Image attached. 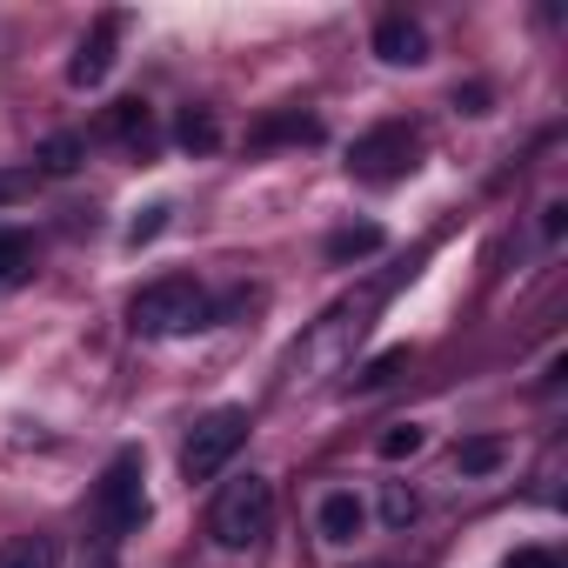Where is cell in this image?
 <instances>
[{
    "instance_id": "5",
    "label": "cell",
    "mask_w": 568,
    "mask_h": 568,
    "mask_svg": "<svg viewBox=\"0 0 568 568\" xmlns=\"http://www.w3.org/2000/svg\"><path fill=\"white\" fill-rule=\"evenodd\" d=\"M408 168H415V128H408V121H382V128H368V134L348 148V174L368 181V187H388V181H402Z\"/></svg>"
},
{
    "instance_id": "1",
    "label": "cell",
    "mask_w": 568,
    "mask_h": 568,
    "mask_svg": "<svg viewBox=\"0 0 568 568\" xmlns=\"http://www.w3.org/2000/svg\"><path fill=\"white\" fill-rule=\"evenodd\" d=\"M207 322H214V302H207L201 281H187V274H161V281H148V288L128 302V328L148 335V342H174V335H194Z\"/></svg>"
},
{
    "instance_id": "13",
    "label": "cell",
    "mask_w": 568,
    "mask_h": 568,
    "mask_svg": "<svg viewBox=\"0 0 568 568\" xmlns=\"http://www.w3.org/2000/svg\"><path fill=\"white\" fill-rule=\"evenodd\" d=\"M174 141H181L187 154H214V148H221V128H214V114H207V108H187V114H181V128H174Z\"/></svg>"
},
{
    "instance_id": "24",
    "label": "cell",
    "mask_w": 568,
    "mask_h": 568,
    "mask_svg": "<svg viewBox=\"0 0 568 568\" xmlns=\"http://www.w3.org/2000/svg\"><path fill=\"white\" fill-rule=\"evenodd\" d=\"M28 181H34V174H0V201H14V194H21Z\"/></svg>"
},
{
    "instance_id": "4",
    "label": "cell",
    "mask_w": 568,
    "mask_h": 568,
    "mask_svg": "<svg viewBox=\"0 0 568 568\" xmlns=\"http://www.w3.org/2000/svg\"><path fill=\"white\" fill-rule=\"evenodd\" d=\"M247 408H207L194 428H187V442H181V475L187 481H214L227 462H234V448L247 442Z\"/></svg>"
},
{
    "instance_id": "22",
    "label": "cell",
    "mask_w": 568,
    "mask_h": 568,
    "mask_svg": "<svg viewBox=\"0 0 568 568\" xmlns=\"http://www.w3.org/2000/svg\"><path fill=\"white\" fill-rule=\"evenodd\" d=\"M455 108L462 114H488V88H455Z\"/></svg>"
},
{
    "instance_id": "20",
    "label": "cell",
    "mask_w": 568,
    "mask_h": 568,
    "mask_svg": "<svg viewBox=\"0 0 568 568\" xmlns=\"http://www.w3.org/2000/svg\"><path fill=\"white\" fill-rule=\"evenodd\" d=\"M161 227H168V207H148V214H141V221L128 227V247H148V241H154Z\"/></svg>"
},
{
    "instance_id": "18",
    "label": "cell",
    "mask_w": 568,
    "mask_h": 568,
    "mask_svg": "<svg viewBox=\"0 0 568 568\" xmlns=\"http://www.w3.org/2000/svg\"><path fill=\"white\" fill-rule=\"evenodd\" d=\"M402 368H408V348H382V355H375V362H368V368L355 375V388H388V382H395Z\"/></svg>"
},
{
    "instance_id": "17",
    "label": "cell",
    "mask_w": 568,
    "mask_h": 568,
    "mask_svg": "<svg viewBox=\"0 0 568 568\" xmlns=\"http://www.w3.org/2000/svg\"><path fill=\"white\" fill-rule=\"evenodd\" d=\"M422 442H428L422 422H395V428L375 442V455H382V462H408V455H422Z\"/></svg>"
},
{
    "instance_id": "6",
    "label": "cell",
    "mask_w": 568,
    "mask_h": 568,
    "mask_svg": "<svg viewBox=\"0 0 568 568\" xmlns=\"http://www.w3.org/2000/svg\"><path fill=\"white\" fill-rule=\"evenodd\" d=\"M114 34H121V21L108 14V21L81 41V54L68 61V81H74V88H101V81L114 74Z\"/></svg>"
},
{
    "instance_id": "11",
    "label": "cell",
    "mask_w": 568,
    "mask_h": 568,
    "mask_svg": "<svg viewBox=\"0 0 568 568\" xmlns=\"http://www.w3.org/2000/svg\"><path fill=\"white\" fill-rule=\"evenodd\" d=\"M0 568H61V541L54 535H21L8 555H0Z\"/></svg>"
},
{
    "instance_id": "21",
    "label": "cell",
    "mask_w": 568,
    "mask_h": 568,
    "mask_svg": "<svg viewBox=\"0 0 568 568\" xmlns=\"http://www.w3.org/2000/svg\"><path fill=\"white\" fill-rule=\"evenodd\" d=\"M508 568H561V561H555L548 548H515V555H508Z\"/></svg>"
},
{
    "instance_id": "12",
    "label": "cell",
    "mask_w": 568,
    "mask_h": 568,
    "mask_svg": "<svg viewBox=\"0 0 568 568\" xmlns=\"http://www.w3.org/2000/svg\"><path fill=\"white\" fill-rule=\"evenodd\" d=\"M34 274V241L28 234H0V288H21Z\"/></svg>"
},
{
    "instance_id": "14",
    "label": "cell",
    "mask_w": 568,
    "mask_h": 568,
    "mask_svg": "<svg viewBox=\"0 0 568 568\" xmlns=\"http://www.w3.org/2000/svg\"><path fill=\"white\" fill-rule=\"evenodd\" d=\"M501 455H508V448H501L495 435H468V442L455 448V468H462V475H495Z\"/></svg>"
},
{
    "instance_id": "16",
    "label": "cell",
    "mask_w": 568,
    "mask_h": 568,
    "mask_svg": "<svg viewBox=\"0 0 568 568\" xmlns=\"http://www.w3.org/2000/svg\"><path fill=\"white\" fill-rule=\"evenodd\" d=\"M81 154H88L81 134H48V141H41V168H48V174H74Z\"/></svg>"
},
{
    "instance_id": "23",
    "label": "cell",
    "mask_w": 568,
    "mask_h": 568,
    "mask_svg": "<svg viewBox=\"0 0 568 568\" xmlns=\"http://www.w3.org/2000/svg\"><path fill=\"white\" fill-rule=\"evenodd\" d=\"M561 221H568V207H561V201H548V207H541V234L555 241V234H561Z\"/></svg>"
},
{
    "instance_id": "9",
    "label": "cell",
    "mask_w": 568,
    "mask_h": 568,
    "mask_svg": "<svg viewBox=\"0 0 568 568\" xmlns=\"http://www.w3.org/2000/svg\"><path fill=\"white\" fill-rule=\"evenodd\" d=\"M382 241H388V234H382L375 221H355V227H335V234H328V261H335V267H348V261H368V254H375Z\"/></svg>"
},
{
    "instance_id": "8",
    "label": "cell",
    "mask_w": 568,
    "mask_h": 568,
    "mask_svg": "<svg viewBox=\"0 0 568 568\" xmlns=\"http://www.w3.org/2000/svg\"><path fill=\"white\" fill-rule=\"evenodd\" d=\"M315 521H322V541H355V535H362V521H368V508H362V495L335 488V495H322Z\"/></svg>"
},
{
    "instance_id": "3",
    "label": "cell",
    "mask_w": 568,
    "mask_h": 568,
    "mask_svg": "<svg viewBox=\"0 0 568 568\" xmlns=\"http://www.w3.org/2000/svg\"><path fill=\"white\" fill-rule=\"evenodd\" d=\"M267 521H274V481H261V475H234L207 508V535L221 548H254L267 535Z\"/></svg>"
},
{
    "instance_id": "19",
    "label": "cell",
    "mask_w": 568,
    "mask_h": 568,
    "mask_svg": "<svg viewBox=\"0 0 568 568\" xmlns=\"http://www.w3.org/2000/svg\"><path fill=\"white\" fill-rule=\"evenodd\" d=\"M415 508H422V501H415V488H402V481H388V488H382V521H388V528H408V521H415Z\"/></svg>"
},
{
    "instance_id": "15",
    "label": "cell",
    "mask_w": 568,
    "mask_h": 568,
    "mask_svg": "<svg viewBox=\"0 0 568 568\" xmlns=\"http://www.w3.org/2000/svg\"><path fill=\"white\" fill-rule=\"evenodd\" d=\"M101 128H108L114 141H148V101H114Z\"/></svg>"
},
{
    "instance_id": "2",
    "label": "cell",
    "mask_w": 568,
    "mask_h": 568,
    "mask_svg": "<svg viewBox=\"0 0 568 568\" xmlns=\"http://www.w3.org/2000/svg\"><path fill=\"white\" fill-rule=\"evenodd\" d=\"M94 515H101V541H121L128 528L148 521V455H141V448H121V455L101 468Z\"/></svg>"
},
{
    "instance_id": "10",
    "label": "cell",
    "mask_w": 568,
    "mask_h": 568,
    "mask_svg": "<svg viewBox=\"0 0 568 568\" xmlns=\"http://www.w3.org/2000/svg\"><path fill=\"white\" fill-rule=\"evenodd\" d=\"M274 141H322V121L315 114H274L254 128V148H274Z\"/></svg>"
},
{
    "instance_id": "7",
    "label": "cell",
    "mask_w": 568,
    "mask_h": 568,
    "mask_svg": "<svg viewBox=\"0 0 568 568\" xmlns=\"http://www.w3.org/2000/svg\"><path fill=\"white\" fill-rule=\"evenodd\" d=\"M375 54H382L388 68H422V61H428V34H422L415 21H402V14H395V21H382V28H375Z\"/></svg>"
}]
</instances>
